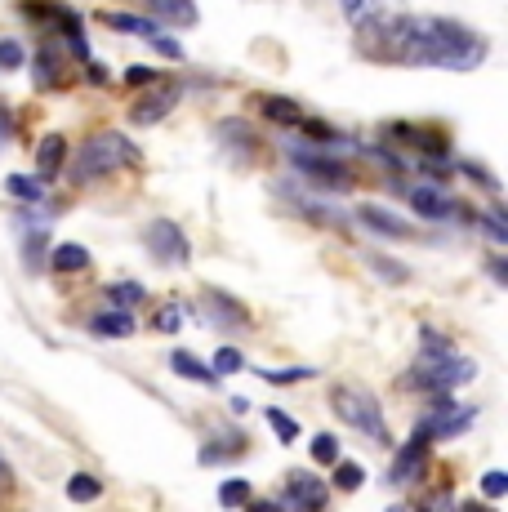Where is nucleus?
Returning <instances> with one entry per match:
<instances>
[{
	"label": "nucleus",
	"instance_id": "1",
	"mask_svg": "<svg viewBox=\"0 0 508 512\" xmlns=\"http://www.w3.org/2000/svg\"><path fill=\"white\" fill-rule=\"evenodd\" d=\"M361 27V49L379 63H406V67H451V72H473L486 58V41L473 36L455 18H384L370 14Z\"/></svg>",
	"mask_w": 508,
	"mask_h": 512
},
{
	"label": "nucleus",
	"instance_id": "2",
	"mask_svg": "<svg viewBox=\"0 0 508 512\" xmlns=\"http://www.w3.org/2000/svg\"><path fill=\"white\" fill-rule=\"evenodd\" d=\"M125 165H139V147L116 130H99V134H90V139L81 143V152L72 156V179L94 183V179H107V174L125 170Z\"/></svg>",
	"mask_w": 508,
	"mask_h": 512
},
{
	"label": "nucleus",
	"instance_id": "3",
	"mask_svg": "<svg viewBox=\"0 0 508 512\" xmlns=\"http://www.w3.org/2000/svg\"><path fill=\"white\" fill-rule=\"evenodd\" d=\"M330 410H335V415L344 419L348 428L366 432L370 441H388L384 410H379V401L370 397L366 388H353V383H339V388H330Z\"/></svg>",
	"mask_w": 508,
	"mask_h": 512
},
{
	"label": "nucleus",
	"instance_id": "4",
	"mask_svg": "<svg viewBox=\"0 0 508 512\" xmlns=\"http://www.w3.org/2000/svg\"><path fill=\"white\" fill-rule=\"evenodd\" d=\"M477 374V366L468 357H455V352H446V357H419V366L406 374V388L410 392H451L459 383H468Z\"/></svg>",
	"mask_w": 508,
	"mask_h": 512
},
{
	"label": "nucleus",
	"instance_id": "5",
	"mask_svg": "<svg viewBox=\"0 0 508 512\" xmlns=\"http://www.w3.org/2000/svg\"><path fill=\"white\" fill-rule=\"evenodd\" d=\"M277 504L286 512H321L330 504V486L321 477H312V472H290Z\"/></svg>",
	"mask_w": 508,
	"mask_h": 512
},
{
	"label": "nucleus",
	"instance_id": "6",
	"mask_svg": "<svg viewBox=\"0 0 508 512\" xmlns=\"http://www.w3.org/2000/svg\"><path fill=\"white\" fill-rule=\"evenodd\" d=\"M290 161H295V170L304 174V179L321 183V187H335V192H344V187H353V174H348V165H344V161H335V156L295 152V147H290Z\"/></svg>",
	"mask_w": 508,
	"mask_h": 512
},
{
	"label": "nucleus",
	"instance_id": "7",
	"mask_svg": "<svg viewBox=\"0 0 508 512\" xmlns=\"http://www.w3.org/2000/svg\"><path fill=\"white\" fill-rule=\"evenodd\" d=\"M148 250H152V259H161V263H188V236H183V228L174 219H156L152 228H148Z\"/></svg>",
	"mask_w": 508,
	"mask_h": 512
},
{
	"label": "nucleus",
	"instance_id": "8",
	"mask_svg": "<svg viewBox=\"0 0 508 512\" xmlns=\"http://www.w3.org/2000/svg\"><path fill=\"white\" fill-rule=\"evenodd\" d=\"M179 94H183L179 81H156V90L143 94V103H134V112H130L134 125H156L174 103H179Z\"/></svg>",
	"mask_w": 508,
	"mask_h": 512
},
{
	"label": "nucleus",
	"instance_id": "9",
	"mask_svg": "<svg viewBox=\"0 0 508 512\" xmlns=\"http://www.w3.org/2000/svg\"><path fill=\"white\" fill-rule=\"evenodd\" d=\"M428 468V441L424 437H410L406 450L397 455V464L388 468V486H410V481H419V472Z\"/></svg>",
	"mask_w": 508,
	"mask_h": 512
},
{
	"label": "nucleus",
	"instance_id": "10",
	"mask_svg": "<svg viewBox=\"0 0 508 512\" xmlns=\"http://www.w3.org/2000/svg\"><path fill=\"white\" fill-rule=\"evenodd\" d=\"M410 205H415L419 219H451L455 214V201L437 187H410Z\"/></svg>",
	"mask_w": 508,
	"mask_h": 512
},
{
	"label": "nucleus",
	"instance_id": "11",
	"mask_svg": "<svg viewBox=\"0 0 508 512\" xmlns=\"http://www.w3.org/2000/svg\"><path fill=\"white\" fill-rule=\"evenodd\" d=\"M357 219L366 223V228L384 232V236H402V241H410V236H415V228H410L406 219H397V214L379 210V205H361V210H357Z\"/></svg>",
	"mask_w": 508,
	"mask_h": 512
},
{
	"label": "nucleus",
	"instance_id": "12",
	"mask_svg": "<svg viewBox=\"0 0 508 512\" xmlns=\"http://www.w3.org/2000/svg\"><path fill=\"white\" fill-rule=\"evenodd\" d=\"M388 134H393L397 143L419 147V152H424V156H442V152H446V139H442V134H437V130H415V125H393V130H388Z\"/></svg>",
	"mask_w": 508,
	"mask_h": 512
},
{
	"label": "nucleus",
	"instance_id": "13",
	"mask_svg": "<svg viewBox=\"0 0 508 512\" xmlns=\"http://www.w3.org/2000/svg\"><path fill=\"white\" fill-rule=\"evenodd\" d=\"M148 9L174 27H197V0H148Z\"/></svg>",
	"mask_w": 508,
	"mask_h": 512
},
{
	"label": "nucleus",
	"instance_id": "14",
	"mask_svg": "<svg viewBox=\"0 0 508 512\" xmlns=\"http://www.w3.org/2000/svg\"><path fill=\"white\" fill-rule=\"evenodd\" d=\"M63 161H67L63 134H45V143L36 147V174H41V179H54V174L63 170Z\"/></svg>",
	"mask_w": 508,
	"mask_h": 512
},
{
	"label": "nucleus",
	"instance_id": "15",
	"mask_svg": "<svg viewBox=\"0 0 508 512\" xmlns=\"http://www.w3.org/2000/svg\"><path fill=\"white\" fill-rule=\"evenodd\" d=\"M259 112L268 116V121H277V125H290V130L304 121V107H299L295 98H281V94H268V98H263Z\"/></svg>",
	"mask_w": 508,
	"mask_h": 512
},
{
	"label": "nucleus",
	"instance_id": "16",
	"mask_svg": "<svg viewBox=\"0 0 508 512\" xmlns=\"http://www.w3.org/2000/svg\"><path fill=\"white\" fill-rule=\"evenodd\" d=\"M90 330L94 334H103V339H125V334H134V317L130 312H121V308H112V312H99V317H90Z\"/></svg>",
	"mask_w": 508,
	"mask_h": 512
},
{
	"label": "nucleus",
	"instance_id": "17",
	"mask_svg": "<svg viewBox=\"0 0 508 512\" xmlns=\"http://www.w3.org/2000/svg\"><path fill=\"white\" fill-rule=\"evenodd\" d=\"M50 268L54 272H85L90 268V250H85V245H58V250L50 254Z\"/></svg>",
	"mask_w": 508,
	"mask_h": 512
},
{
	"label": "nucleus",
	"instance_id": "18",
	"mask_svg": "<svg viewBox=\"0 0 508 512\" xmlns=\"http://www.w3.org/2000/svg\"><path fill=\"white\" fill-rule=\"evenodd\" d=\"M112 32H125V36H143V41H152L156 36V27H152V18H139V14H99Z\"/></svg>",
	"mask_w": 508,
	"mask_h": 512
},
{
	"label": "nucleus",
	"instance_id": "19",
	"mask_svg": "<svg viewBox=\"0 0 508 512\" xmlns=\"http://www.w3.org/2000/svg\"><path fill=\"white\" fill-rule=\"evenodd\" d=\"M170 366H174V374H183V379H197V383H205V388H214V379H219L210 366H201V361L188 357V352H174Z\"/></svg>",
	"mask_w": 508,
	"mask_h": 512
},
{
	"label": "nucleus",
	"instance_id": "20",
	"mask_svg": "<svg viewBox=\"0 0 508 512\" xmlns=\"http://www.w3.org/2000/svg\"><path fill=\"white\" fill-rule=\"evenodd\" d=\"M205 299H210L214 308H219V312H214V317H219V321H228V326H250L246 308H241L237 299H228V294H219V290H205Z\"/></svg>",
	"mask_w": 508,
	"mask_h": 512
},
{
	"label": "nucleus",
	"instance_id": "21",
	"mask_svg": "<svg viewBox=\"0 0 508 512\" xmlns=\"http://www.w3.org/2000/svg\"><path fill=\"white\" fill-rule=\"evenodd\" d=\"M107 299H112L116 303V308H121V312H130V308H139V303L143 299H148V290H143V285H134V281H121V285H107Z\"/></svg>",
	"mask_w": 508,
	"mask_h": 512
},
{
	"label": "nucleus",
	"instance_id": "22",
	"mask_svg": "<svg viewBox=\"0 0 508 512\" xmlns=\"http://www.w3.org/2000/svg\"><path fill=\"white\" fill-rule=\"evenodd\" d=\"M99 495H103V481L99 477H85V472H76V477L67 481V499H76V504H94Z\"/></svg>",
	"mask_w": 508,
	"mask_h": 512
},
{
	"label": "nucleus",
	"instance_id": "23",
	"mask_svg": "<svg viewBox=\"0 0 508 512\" xmlns=\"http://www.w3.org/2000/svg\"><path fill=\"white\" fill-rule=\"evenodd\" d=\"M241 450H246V437H241V432H232L228 446H223V441H214V446H205V450H201V464H219V459H241Z\"/></svg>",
	"mask_w": 508,
	"mask_h": 512
},
{
	"label": "nucleus",
	"instance_id": "24",
	"mask_svg": "<svg viewBox=\"0 0 508 512\" xmlns=\"http://www.w3.org/2000/svg\"><path fill=\"white\" fill-rule=\"evenodd\" d=\"M263 419L272 423V432H277L281 446H295V437H299V419H290L286 410H263Z\"/></svg>",
	"mask_w": 508,
	"mask_h": 512
},
{
	"label": "nucleus",
	"instance_id": "25",
	"mask_svg": "<svg viewBox=\"0 0 508 512\" xmlns=\"http://www.w3.org/2000/svg\"><path fill=\"white\" fill-rule=\"evenodd\" d=\"M36 63H41V67H36V85H41V90H45V85L63 81V76H58V63H63V58H58V49H41V58H36Z\"/></svg>",
	"mask_w": 508,
	"mask_h": 512
},
{
	"label": "nucleus",
	"instance_id": "26",
	"mask_svg": "<svg viewBox=\"0 0 508 512\" xmlns=\"http://www.w3.org/2000/svg\"><path fill=\"white\" fill-rule=\"evenodd\" d=\"M246 499H250V481L232 477V481H223V486H219V504L223 508H241Z\"/></svg>",
	"mask_w": 508,
	"mask_h": 512
},
{
	"label": "nucleus",
	"instance_id": "27",
	"mask_svg": "<svg viewBox=\"0 0 508 512\" xmlns=\"http://www.w3.org/2000/svg\"><path fill=\"white\" fill-rule=\"evenodd\" d=\"M23 41H14V36H0V72H18L23 67Z\"/></svg>",
	"mask_w": 508,
	"mask_h": 512
},
{
	"label": "nucleus",
	"instance_id": "28",
	"mask_svg": "<svg viewBox=\"0 0 508 512\" xmlns=\"http://www.w3.org/2000/svg\"><path fill=\"white\" fill-rule=\"evenodd\" d=\"M419 343H424V357H446V352H455V343L446 339V334H437L433 326L419 330Z\"/></svg>",
	"mask_w": 508,
	"mask_h": 512
},
{
	"label": "nucleus",
	"instance_id": "29",
	"mask_svg": "<svg viewBox=\"0 0 508 512\" xmlns=\"http://www.w3.org/2000/svg\"><path fill=\"white\" fill-rule=\"evenodd\" d=\"M361 481H366V472L357 464H348V459H335V490H357Z\"/></svg>",
	"mask_w": 508,
	"mask_h": 512
},
{
	"label": "nucleus",
	"instance_id": "30",
	"mask_svg": "<svg viewBox=\"0 0 508 512\" xmlns=\"http://www.w3.org/2000/svg\"><path fill=\"white\" fill-rule=\"evenodd\" d=\"M312 459H317V464H335V459H339V441L330 437V432H317V437H312Z\"/></svg>",
	"mask_w": 508,
	"mask_h": 512
},
{
	"label": "nucleus",
	"instance_id": "31",
	"mask_svg": "<svg viewBox=\"0 0 508 512\" xmlns=\"http://www.w3.org/2000/svg\"><path fill=\"white\" fill-rule=\"evenodd\" d=\"M312 366H295V370H259V379H268V383H281V388H286V383H299V379H312Z\"/></svg>",
	"mask_w": 508,
	"mask_h": 512
},
{
	"label": "nucleus",
	"instance_id": "32",
	"mask_svg": "<svg viewBox=\"0 0 508 512\" xmlns=\"http://www.w3.org/2000/svg\"><path fill=\"white\" fill-rule=\"evenodd\" d=\"M482 228H486V236H491V245H508V228H504V210H500V205H495V210L482 219Z\"/></svg>",
	"mask_w": 508,
	"mask_h": 512
},
{
	"label": "nucleus",
	"instance_id": "33",
	"mask_svg": "<svg viewBox=\"0 0 508 512\" xmlns=\"http://www.w3.org/2000/svg\"><path fill=\"white\" fill-rule=\"evenodd\" d=\"M241 366H246V361H241V352L237 348H219V352H214V374H237Z\"/></svg>",
	"mask_w": 508,
	"mask_h": 512
},
{
	"label": "nucleus",
	"instance_id": "34",
	"mask_svg": "<svg viewBox=\"0 0 508 512\" xmlns=\"http://www.w3.org/2000/svg\"><path fill=\"white\" fill-rule=\"evenodd\" d=\"M482 495L486 499H504L508 495V477H504V472H486V477H482Z\"/></svg>",
	"mask_w": 508,
	"mask_h": 512
},
{
	"label": "nucleus",
	"instance_id": "35",
	"mask_svg": "<svg viewBox=\"0 0 508 512\" xmlns=\"http://www.w3.org/2000/svg\"><path fill=\"white\" fill-rule=\"evenodd\" d=\"M344 14L353 18V23H366V18L375 14V0H344Z\"/></svg>",
	"mask_w": 508,
	"mask_h": 512
},
{
	"label": "nucleus",
	"instance_id": "36",
	"mask_svg": "<svg viewBox=\"0 0 508 512\" xmlns=\"http://www.w3.org/2000/svg\"><path fill=\"white\" fill-rule=\"evenodd\" d=\"M5 187H9L14 196H23V201H41V187H36L32 179H9Z\"/></svg>",
	"mask_w": 508,
	"mask_h": 512
},
{
	"label": "nucleus",
	"instance_id": "37",
	"mask_svg": "<svg viewBox=\"0 0 508 512\" xmlns=\"http://www.w3.org/2000/svg\"><path fill=\"white\" fill-rule=\"evenodd\" d=\"M161 72H152V67H134V72H125V81L130 85H148V81H156Z\"/></svg>",
	"mask_w": 508,
	"mask_h": 512
},
{
	"label": "nucleus",
	"instance_id": "38",
	"mask_svg": "<svg viewBox=\"0 0 508 512\" xmlns=\"http://www.w3.org/2000/svg\"><path fill=\"white\" fill-rule=\"evenodd\" d=\"M419 512H455V504L446 495H437V499H424V504H419Z\"/></svg>",
	"mask_w": 508,
	"mask_h": 512
},
{
	"label": "nucleus",
	"instance_id": "39",
	"mask_svg": "<svg viewBox=\"0 0 508 512\" xmlns=\"http://www.w3.org/2000/svg\"><path fill=\"white\" fill-rule=\"evenodd\" d=\"M152 49H156V54H165V58H179L183 54V49L174 41H165V36H152Z\"/></svg>",
	"mask_w": 508,
	"mask_h": 512
},
{
	"label": "nucleus",
	"instance_id": "40",
	"mask_svg": "<svg viewBox=\"0 0 508 512\" xmlns=\"http://www.w3.org/2000/svg\"><path fill=\"white\" fill-rule=\"evenodd\" d=\"M246 512H286V508L272 504V499H246Z\"/></svg>",
	"mask_w": 508,
	"mask_h": 512
},
{
	"label": "nucleus",
	"instance_id": "41",
	"mask_svg": "<svg viewBox=\"0 0 508 512\" xmlns=\"http://www.w3.org/2000/svg\"><path fill=\"white\" fill-rule=\"evenodd\" d=\"M156 326H161V330H174V326H179V308H165L161 317H156Z\"/></svg>",
	"mask_w": 508,
	"mask_h": 512
},
{
	"label": "nucleus",
	"instance_id": "42",
	"mask_svg": "<svg viewBox=\"0 0 508 512\" xmlns=\"http://www.w3.org/2000/svg\"><path fill=\"white\" fill-rule=\"evenodd\" d=\"M455 512H491V508H482V504H459Z\"/></svg>",
	"mask_w": 508,
	"mask_h": 512
},
{
	"label": "nucleus",
	"instance_id": "43",
	"mask_svg": "<svg viewBox=\"0 0 508 512\" xmlns=\"http://www.w3.org/2000/svg\"><path fill=\"white\" fill-rule=\"evenodd\" d=\"M388 512H406V508H402V504H393V508H388Z\"/></svg>",
	"mask_w": 508,
	"mask_h": 512
},
{
	"label": "nucleus",
	"instance_id": "44",
	"mask_svg": "<svg viewBox=\"0 0 508 512\" xmlns=\"http://www.w3.org/2000/svg\"><path fill=\"white\" fill-rule=\"evenodd\" d=\"M0 477H5V464H0Z\"/></svg>",
	"mask_w": 508,
	"mask_h": 512
}]
</instances>
